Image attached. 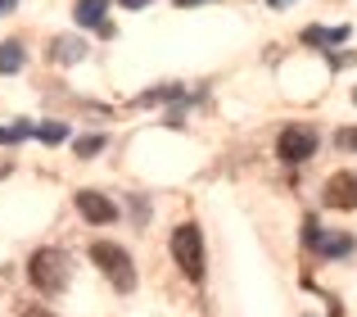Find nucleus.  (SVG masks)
<instances>
[{"label": "nucleus", "instance_id": "1", "mask_svg": "<svg viewBox=\"0 0 357 317\" xmlns=\"http://www.w3.org/2000/svg\"><path fill=\"white\" fill-rule=\"evenodd\" d=\"M91 263L100 267V272L114 281V290H136V267H131V254L122 245H109V240H96L91 245Z\"/></svg>", "mask_w": 357, "mask_h": 317}, {"label": "nucleus", "instance_id": "2", "mask_svg": "<svg viewBox=\"0 0 357 317\" xmlns=\"http://www.w3.org/2000/svg\"><path fill=\"white\" fill-rule=\"evenodd\" d=\"M27 277H32L36 290L59 295L63 286H68V258H63L59 249H36V254L27 258Z\"/></svg>", "mask_w": 357, "mask_h": 317}, {"label": "nucleus", "instance_id": "3", "mask_svg": "<svg viewBox=\"0 0 357 317\" xmlns=\"http://www.w3.org/2000/svg\"><path fill=\"white\" fill-rule=\"evenodd\" d=\"M172 258L190 281L204 277V231L195 227V222H181V227L172 231Z\"/></svg>", "mask_w": 357, "mask_h": 317}, {"label": "nucleus", "instance_id": "4", "mask_svg": "<svg viewBox=\"0 0 357 317\" xmlns=\"http://www.w3.org/2000/svg\"><path fill=\"white\" fill-rule=\"evenodd\" d=\"M276 154L285 158V163H303V158H312L317 154V132L307 123H289L285 132H280V141H276Z\"/></svg>", "mask_w": 357, "mask_h": 317}, {"label": "nucleus", "instance_id": "5", "mask_svg": "<svg viewBox=\"0 0 357 317\" xmlns=\"http://www.w3.org/2000/svg\"><path fill=\"white\" fill-rule=\"evenodd\" d=\"M321 200L331 204V209H357V177L353 172H335L331 182H326Z\"/></svg>", "mask_w": 357, "mask_h": 317}, {"label": "nucleus", "instance_id": "6", "mask_svg": "<svg viewBox=\"0 0 357 317\" xmlns=\"http://www.w3.org/2000/svg\"><path fill=\"white\" fill-rule=\"evenodd\" d=\"M77 209H82V218L86 222H114L118 218V209H114V200L109 195H100V191H77Z\"/></svg>", "mask_w": 357, "mask_h": 317}, {"label": "nucleus", "instance_id": "7", "mask_svg": "<svg viewBox=\"0 0 357 317\" xmlns=\"http://www.w3.org/2000/svg\"><path fill=\"white\" fill-rule=\"evenodd\" d=\"M105 14H109V0H77V5H73V18H77L82 27H105Z\"/></svg>", "mask_w": 357, "mask_h": 317}, {"label": "nucleus", "instance_id": "8", "mask_svg": "<svg viewBox=\"0 0 357 317\" xmlns=\"http://www.w3.org/2000/svg\"><path fill=\"white\" fill-rule=\"evenodd\" d=\"M303 41L307 45H340V41H349V27H307Z\"/></svg>", "mask_w": 357, "mask_h": 317}, {"label": "nucleus", "instance_id": "9", "mask_svg": "<svg viewBox=\"0 0 357 317\" xmlns=\"http://www.w3.org/2000/svg\"><path fill=\"white\" fill-rule=\"evenodd\" d=\"M82 54H86V45H82L77 36H59V41H54V59L59 64H77Z\"/></svg>", "mask_w": 357, "mask_h": 317}, {"label": "nucleus", "instance_id": "10", "mask_svg": "<svg viewBox=\"0 0 357 317\" xmlns=\"http://www.w3.org/2000/svg\"><path fill=\"white\" fill-rule=\"evenodd\" d=\"M353 249V236L344 231V236H326L321 231V240H317V254H326V258H335V254H349Z\"/></svg>", "mask_w": 357, "mask_h": 317}, {"label": "nucleus", "instance_id": "11", "mask_svg": "<svg viewBox=\"0 0 357 317\" xmlns=\"http://www.w3.org/2000/svg\"><path fill=\"white\" fill-rule=\"evenodd\" d=\"M18 68H23V45L5 41L0 45V73H18Z\"/></svg>", "mask_w": 357, "mask_h": 317}, {"label": "nucleus", "instance_id": "12", "mask_svg": "<svg viewBox=\"0 0 357 317\" xmlns=\"http://www.w3.org/2000/svg\"><path fill=\"white\" fill-rule=\"evenodd\" d=\"M36 136H41L45 145H59V141H68V123H41Z\"/></svg>", "mask_w": 357, "mask_h": 317}, {"label": "nucleus", "instance_id": "13", "mask_svg": "<svg viewBox=\"0 0 357 317\" xmlns=\"http://www.w3.org/2000/svg\"><path fill=\"white\" fill-rule=\"evenodd\" d=\"M23 136H36V127H32V123H14V127H0V145H14V141H23Z\"/></svg>", "mask_w": 357, "mask_h": 317}, {"label": "nucleus", "instance_id": "14", "mask_svg": "<svg viewBox=\"0 0 357 317\" xmlns=\"http://www.w3.org/2000/svg\"><path fill=\"white\" fill-rule=\"evenodd\" d=\"M100 150H105V136H82V141H77V154L82 158H91V154H100Z\"/></svg>", "mask_w": 357, "mask_h": 317}, {"label": "nucleus", "instance_id": "15", "mask_svg": "<svg viewBox=\"0 0 357 317\" xmlns=\"http://www.w3.org/2000/svg\"><path fill=\"white\" fill-rule=\"evenodd\" d=\"M340 145H344V150H357V127H344V132H340Z\"/></svg>", "mask_w": 357, "mask_h": 317}, {"label": "nucleus", "instance_id": "16", "mask_svg": "<svg viewBox=\"0 0 357 317\" xmlns=\"http://www.w3.org/2000/svg\"><path fill=\"white\" fill-rule=\"evenodd\" d=\"M18 317H50L45 309H32V304H23V309H18Z\"/></svg>", "mask_w": 357, "mask_h": 317}, {"label": "nucleus", "instance_id": "17", "mask_svg": "<svg viewBox=\"0 0 357 317\" xmlns=\"http://www.w3.org/2000/svg\"><path fill=\"white\" fill-rule=\"evenodd\" d=\"M18 5V0H0V14H9V9H14Z\"/></svg>", "mask_w": 357, "mask_h": 317}, {"label": "nucleus", "instance_id": "18", "mask_svg": "<svg viewBox=\"0 0 357 317\" xmlns=\"http://www.w3.org/2000/svg\"><path fill=\"white\" fill-rule=\"evenodd\" d=\"M122 5H127V9H140V5H149V0H122Z\"/></svg>", "mask_w": 357, "mask_h": 317}, {"label": "nucleus", "instance_id": "19", "mask_svg": "<svg viewBox=\"0 0 357 317\" xmlns=\"http://www.w3.org/2000/svg\"><path fill=\"white\" fill-rule=\"evenodd\" d=\"M271 5H276V9H285V5H294V0H271Z\"/></svg>", "mask_w": 357, "mask_h": 317}, {"label": "nucleus", "instance_id": "20", "mask_svg": "<svg viewBox=\"0 0 357 317\" xmlns=\"http://www.w3.org/2000/svg\"><path fill=\"white\" fill-rule=\"evenodd\" d=\"M176 5H199V0H176Z\"/></svg>", "mask_w": 357, "mask_h": 317}, {"label": "nucleus", "instance_id": "21", "mask_svg": "<svg viewBox=\"0 0 357 317\" xmlns=\"http://www.w3.org/2000/svg\"><path fill=\"white\" fill-rule=\"evenodd\" d=\"M353 100H357V91H353Z\"/></svg>", "mask_w": 357, "mask_h": 317}]
</instances>
